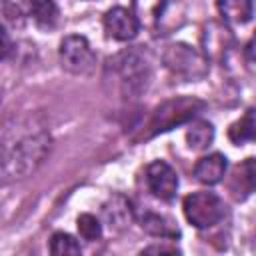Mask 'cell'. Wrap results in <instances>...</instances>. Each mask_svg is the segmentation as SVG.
Instances as JSON below:
<instances>
[{"label": "cell", "instance_id": "19", "mask_svg": "<svg viewBox=\"0 0 256 256\" xmlns=\"http://www.w3.org/2000/svg\"><path fill=\"white\" fill-rule=\"evenodd\" d=\"M0 24L2 28H22L24 26V14L22 10L10 2V0H0Z\"/></svg>", "mask_w": 256, "mask_h": 256}, {"label": "cell", "instance_id": "13", "mask_svg": "<svg viewBox=\"0 0 256 256\" xmlns=\"http://www.w3.org/2000/svg\"><path fill=\"white\" fill-rule=\"evenodd\" d=\"M254 190V158H246L234 172L230 182V192L236 200H244Z\"/></svg>", "mask_w": 256, "mask_h": 256}, {"label": "cell", "instance_id": "12", "mask_svg": "<svg viewBox=\"0 0 256 256\" xmlns=\"http://www.w3.org/2000/svg\"><path fill=\"white\" fill-rule=\"evenodd\" d=\"M218 12L228 24H246L252 20L254 4L252 0H218Z\"/></svg>", "mask_w": 256, "mask_h": 256}, {"label": "cell", "instance_id": "18", "mask_svg": "<svg viewBox=\"0 0 256 256\" xmlns=\"http://www.w3.org/2000/svg\"><path fill=\"white\" fill-rule=\"evenodd\" d=\"M50 252L54 256H66V254H80V244L74 236L66 232H54L50 238Z\"/></svg>", "mask_w": 256, "mask_h": 256}, {"label": "cell", "instance_id": "15", "mask_svg": "<svg viewBox=\"0 0 256 256\" xmlns=\"http://www.w3.org/2000/svg\"><path fill=\"white\" fill-rule=\"evenodd\" d=\"M140 226H142V230H146L152 236H160V238H168V240H174L180 236L178 228L170 220H166L164 216L154 214V212H146L140 218Z\"/></svg>", "mask_w": 256, "mask_h": 256}, {"label": "cell", "instance_id": "1", "mask_svg": "<svg viewBox=\"0 0 256 256\" xmlns=\"http://www.w3.org/2000/svg\"><path fill=\"white\" fill-rule=\"evenodd\" d=\"M50 150V134L34 116L8 122L0 134V170L8 178H24L34 172Z\"/></svg>", "mask_w": 256, "mask_h": 256}, {"label": "cell", "instance_id": "6", "mask_svg": "<svg viewBox=\"0 0 256 256\" xmlns=\"http://www.w3.org/2000/svg\"><path fill=\"white\" fill-rule=\"evenodd\" d=\"M146 184L156 198L170 202L178 192V174L164 160H154L146 168Z\"/></svg>", "mask_w": 256, "mask_h": 256}, {"label": "cell", "instance_id": "5", "mask_svg": "<svg viewBox=\"0 0 256 256\" xmlns=\"http://www.w3.org/2000/svg\"><path fill=\"white\" fill-rule=\"evenodd\" d=\"M60 64L70 74H88L96 64V54L90 42L80 36L72 34L60 42Z\"/></svg>", "mask_w": 256, "mask_h": 256}, {"label": "cell", "instance_id": "2", "mask_svg": "<svg viewBox=\"0 0 256 256\" xmlns=\"http://www.w3.org/2000/svg\"><path fill=\"white\" fill-rule=\"evenodd\" d=\"M206 108V104L194 96H178V98H170L166 102H162L152 116L148 118L144 130H142V138H152L160 132L172 130L174 126L186 124L190 122L198 112H202Z\"/></svg>", "mask_w": 256, "mask_h": 256}, {"label": "cell", "instance_id": "4", "mask_svg": "<svg viewBox=\"0 0 256 256\" xmlns=\"http://www.w3.org/2000/svg\"><path fill=\"white\" fill-rule=\"evenodd\" d=\"M162 60L172 74L182 76L186 80H198V78L206 76V72H208V62L192 46L182 44V42L170 44L164 50Z\"/></svg>", "mask_w": 256, "mask_h": 256}, {"label": "cell", "instance_id": "20", "mask_svg": "<svg viewBox=\"0 0 256 256\" xmlns=\"http://www.w3.org/2000/svg\"><path fill=\"white\" fill-rule=\"evenodd\" d=\"M76 226H78L80 236L84 240H88V242H94V240H98L102 236V224L92 214H80L78 220H76Z\"/></svg>", "mask_w": 256, "mask_h": 256}, {"label": "cell", "instance_id": "11", "mask_svg": "<svg viewBox=\"0 0 256 256\" xmlns=\"http://www.w3.org/2000/svg\"><path fill=\"white\" fill-rule=\"evenodd\" d=\"M24 10L42 30H52L60 18V10L54 0H24Z\"/></svg>", "mask_w": 256, "mask_h": 256}, {"label": "cell", "instance_id": "22", "mask_svg": "<svg viewBox=\"0 0 256 256\" xmlns=\"http://www.w3.org/2000/svg\"><path fill=\"white\" fill-rule=\"evenodd\" d=\"M142 254H180V250L176 246H164V244H154V246H146L142 250Z\"/></svg>", "mask_w": 256, "mask_h": 256}, {"label": "cell", "instance_id": "7", "mask_svg": "<svg viewBox=\"0 0 256 256\" xmlns=\"http://www.w3.org/2000/svg\"><path fill=\"white\" fill-rule=\"evenodd\" d=\"M104 30L110 38L126 42V40L136 38L138 30H140V24H138L136 16L132 14V10L116 6V8H110L104 14Z\"/></svg>", "mask_w": 256, "mask_h": 256}, {"label": "cell", "instance_id": "17", "mask_svg": "<svg viewBox=\"0 0 256 256\" xmlns=\"http://www.w3.org/2000/svg\"><path fill=\"white\" fill-rule=\"evenodd\" d=\"M212 140H214V128L206 120L194 122L186 132V142L192 150H204L212 144Z\"/></svg>", "mask_w": 256, "mask_h": 256}, {"label": "cell", "instance_id": "3", "mask_svg": "<svg viewBox=\"0 0 256 256\" xmlns=\"http://www.w3.org/2000/svg\"><path fill=\"white\" fill-rule=\"evenodd\" d=\"M182 208L186 220L200 230L212 228L224 218V202L214 192H192L184 198Z\"/></svg>", "mask_w": 256, "mask_h": 256}, {"label": "cell", "instance_id": "9", "mask_svg": "<svg viewBox=\"0 0 256 256\" xmlns=\"http://www.w3.org/2000/svg\"><path fill=\"white\" fill-rule=\"evenodd\" d=\"M102 216H104V222L112 230H124L126 226H130V222L134 218V210H132V204L128 198H124L122 194H114L102 206Z\"/></svg>", "mask_w": 256, "mask_h": 256}, {"label": "cell", "instance_id": "16", "mask_svg": "<svg viewBox=\"0 0 256 256\" xmlns=\"http://www.w3.org/2000/svg\"><path fill=\"white\" fill-rule=\"evenodd\" d=\"M254 132H256V122H254V108H248L246 114L236 120L230 130H228V138L234 142V144H244V142H250L254 140Z\"/></svg>", "mask_w": 256, "mask_h": 256}, {"label": "cell", "instance_id": "10", "mask_svg": "<svg viewBox=\"0 0 256 256\" xmlns=\"http://www.w3.org/2000/svg\"><path fill=\"white\" fill-rule=\"evenodd\" d=\"M226 168H228L226 156L220 154V152H212V154H208V156H202V158L196 162V166H194V176H196L198 182L212 186V184H218V182L224 178Z\"/></svg>", "mask_w": 256, "mask_h": 256}, {"label": "cell", "instance_id": "14", "mask_svg": "<svg viewBox=\"0 0 256 256\" xmlns=\"http://www.w3.org/2000/svg\"><path fill=\"white\" fill-rule=\"evenodd\" d=\"M134 10L132 14L136 16L140 26L146 28H154L156 24H160L164 10H166V0H134Z\"/></svg>", "mask_w": 256, "mask_h": 256}, {"label": "cell", "instance_id": "21", "mask_svg": "<svg viewBox=\"0 0 256 256\" xmlns=\"http://www.w3.org/2000/svg\"><path fill=\"white\" fill-rule=\"evenodd\" d=\"M12 52V40L8 36V32L0 26V60L8 58V54Z\"/></svg>", "mask_w": 256, "mask_h": 256}, {"label": "cell", "instance_id": "8", "mask_svg": "<svg viewBox=\"0 0 256 256\" xmlns=\"http://www.w3.org/2000/svg\"><path fill=\"white\" fill-rule=\"evenodd\" d=\"M118 74H120V82L124 86L126 92L132 90H142L146 86L148 80V64L146 60H142V56H138L136 52H126L118 56Z\"/></svg>", "mask_w": 256, "mask_h": 256}]
</instances>
